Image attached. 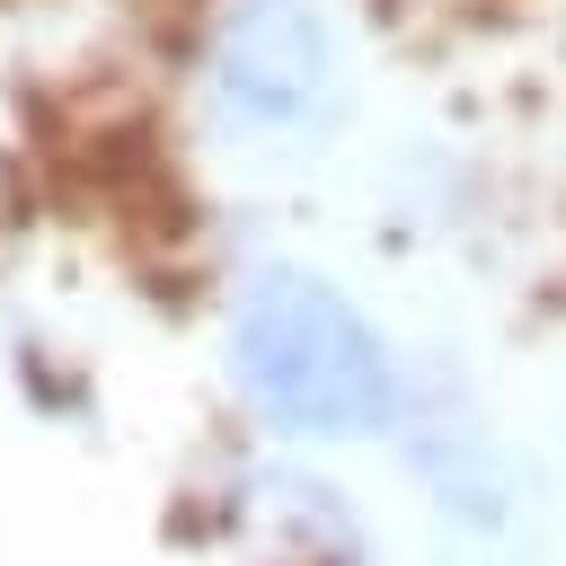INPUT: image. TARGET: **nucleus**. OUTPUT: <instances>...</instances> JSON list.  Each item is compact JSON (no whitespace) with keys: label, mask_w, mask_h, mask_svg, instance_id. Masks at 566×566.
I'll return each mask as SVG.
<instances>
[{"label":"nucleus","mask_w":566,"mask_h":566,"mask_svg":"<svg viewBox=\"0 0 566 566\" xmlns=\"http://www.w3.org/2000/svg\"><path fill=\"white\" fill-rule=\"evenodd\" d=\"M203 88L239 133H292L336 88V35L318 0H230L203 44Z\"/></svg>","instance_id":"obj_2"},{"label":"nucleus","mask_w":566,"mask_h":566,"mask_svg":"<svg viewBox=\"0 0 566 566\" xmlns=\"http://www.w3.org/2000/svg\"><path fill=\"white\" fill-rule=\"evenodd\" d=\"M398 451H407V469L433 486L442 522H460V531H504V522L522 513V469H513V451L486 433V416H478L460 389H442V398H416V389H407V407H398Z\"/></svg>","instance_id":"obj_3"},{"label":"nucleus","mask_w":566,"mask_h":566,"mask_svg":"<svg viewBox=\"0 0 566 566\" xmlns=\"http://www.w3.org/2000/svg\"><path fill=\"white\" fill-rule=\"evenodd\" d=\"M230 380L292 442H371L398 433L407 371L389 336L310 265H256L230 301Z\"/></svg>","instance_id":"obj_1"}]
</instances>
